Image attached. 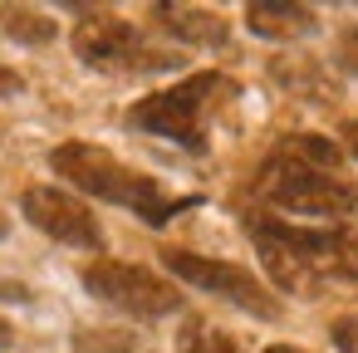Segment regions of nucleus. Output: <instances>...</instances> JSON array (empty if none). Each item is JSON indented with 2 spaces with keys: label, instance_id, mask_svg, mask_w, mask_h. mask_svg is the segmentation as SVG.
Returning a JSON list of instances; mask_svg holds the SVG:
<instances>
[{
  "label": "nucleus",
  "instance_id": "obj_1",
  "mask_svg": "<svg viewBox=\"0 0 358 353\" xmlns=\"http://www.w3.org/2000/svg\"><path fill=\"white\" fill-rule=\"evenodd\" d=\"M245 231H250L270 280L289 294H314L324 280H358V231L353 226H294V221L250 211Z\"/></svg>",
  "mask_w": 358,
  "mask_h": 353
},
{
  "label": "nucleus",
  "instance_id": "obj_2",
  "mask_svg": "<svg viewBox=\"0 0 358 353\" xmlns=\"http://www.w3.org/2000/svg\"><path fill=\"white\" fill-rule=\"evenodd\" d=\"M50 167H55L59 177H69L79 192L138 211L148 226H167L182 206H192V196H167L148 172L118 162L108 147H94V143H59V147L50 152Z\"/></svg>",
  "mask_w": 358,
  "mask_h": 353
},
{
  "label": "nucleus",
  "instance_id": "obj_3",
  "mask_svg": "<svg viewBox=\"0 0 358 353\" xmlns=\"http://www.w3.org/2000/svg\"><path fill=\"white\" fill-rule=\"evenodd\" d=\"M255 196L294 211V216H353L358 211V187L348 177H338V167H319L299 152H289L285 143L265 157L260 177H255Z\"/></svg>",
  "mask_w": 358,
  "mask_h": 353
},
{
  "label": "nucleus",
  "instance_id": "obj_4",
  "mask_svg": "<svg viewBox=\"0 0 358 353\" xmlns=\"http://www.w3.org/2000/svg\"><path fill=\"white\" fill-rule=\"evenodd\" d=\"M231 94H236V84H231L226 74H211V69H206V74H192V79H182V84H172V89H162V94L133 103L128 123L143 128V133L172 138V143H182L187 152H201V147H206V123H211V113H216Z\"/></svg>",
  "mask_w": 358,
  "mask_h": 353
},
{
  "label": "nucleus",
  "instance_id": "obj_5",
  "mask_svg": "<svg viewBox=\"0 0 358 353\" xmlns=\"http://www.w3.org/2000/svg\"><path fill=\"white\" fill-rule=\"evenodd\" d=\"M74 55L99 74H157L172 64V55L152 50L128 20H118L108 10H89L74 25Z\"/></svg>",
  "mask_w": 358,
  "mask_h": 353
},
{
  "label": "nucleus",
  "instance_id": "obj_6",
  "mask_svg": "<svg viewBox=\"0 0 358 353\" xmlns=\"http://www.w3.org/2000/svg\"><path fill=\"white\" fill-rule=\"evenodd\" d=\"M84 289L133 319H167L182 309V294L177 284H167L162 275L143 270V265H128V260H94L84 265Z\"/></svg>",
  "mask_w": 358,
  "mask_h": 353
},
{
  "label": "nucleus",
  "instance_id": "obj_7",
  "mask_svg": "<svg viewBox=\"0 0 358 353\" xmlns=\"http://www.w3.org/2000/svg\"><path fill=\"white\" fill-rule=\"evenodd\" d=\"M162 260H167V270L177 275V280H187V284H196V289H206V294H221V299H231V304H241L245 314H255V319H280V299L250 275V270H241V265H231V260H211V255H192V250H162Z\"/></svg>",
  "mask_w": 358,
  "mask_h": 353
},
{
  "label": "nucleus",
  "instance_id": "obj_8",
  "mask_svg": "<svg viewBox=\"0 0 358 353\" xmlns=\"http://www.w3.org/2000/svg\"><path fill=\"white\" fill-rule=\"evenodd\" d=\"M20 206H25V216H30L35 231L64 240L74 250H103V226H99V216L79 196H69L59 187H30Z\"/></svg>",
  "mask_w": 358,
  "mask_h": 353
},
{
  "label": "nucleus",
  "instance_id": "obj_9",
  "mask_svg": "<svg viewBox=\"0 0 358 353\" xmlns=\"http://www.w3.org/2000/svg\"><path fill=\"white\" fill-rule=\"evenodd\" d=\"M245 25L265 40H304L314 35V10L309 6H289V0H255L245 6Z\"/></svg>",
  "mask_w": 358,
  "mask_h": 353
},
{
  "label": "nucleus",
  "instance_id": "obj_10",
  "mask_svg": "<svg viewBox=\"0 0 358 353\" xmlns=\"http://www.w3.org/2000/svg\"><path fill=\"white\" fill-rule=\"evenodd\" d=\"M152 20L187 45H226V35H231L226 20L216 10H201V6H152Z\"/></svg>",
  "mask_w": 358,
  "mask_h": 353
},
{
  "label": "nucleus",
  "instance_id": "obj_11",
  "mask_svg": "<svg viewBox=\"0 0 358 353\" xmlns=\"http://www.w3.org/2000/svg\"><path fill=\"white\" fill-rule=\"evenodd\" d=\"M177 353H245L226 329L206 324V319H187L177 333Z\"/></svg>",
  "mask_w": 358,
  "mask_h": 353
},
{
  "label": "nucleus",
  "instance_id": "obj_12",
  "mask_svg": "<svg viewBox=\"0 0 358 353\" xmlns=\"http://www.w3.org/2000/svg\"><path fill=\"white\" fill-rule=\"evenodd\" d=\"M0 30H6L10 40H20V45H50V40H55V20H50V15H40V10H15V6L0 10Z\"/></svg>",
  "mask_w": 358,
  "mask_h": 353
},
{
  "label": "nucleus",
  "instance_id": "obj_13",
  "mask_svg": "<svg viewBox=\"0 0 358 353\" xmlns=\"http://www.w3.org/2000/svg\"><path fill=\"white\" fill-rule=\"evenodd\" d=\"M74 348L79 353H133V333H118V329H79Z\"/></svg>",
  "mask_w": 358,
  "mask_h": 353
},
{
  "label": "nucleus",
  "instance_id": "obj_14",
  "mask_svg": "<svg viewBox=\"0 0 358 353\" xmlns=\"http://www.w3.org/2000/svg\"><path fill=\"white\" fill-rule=\"evenodd\" d=\"M334 343L343 348V353H358V314H343V319H334Z\"/></svg>",
  "mask_w": 358,
  "mask_h": 353
},
{
  "label": "nucleus",
  "instance_id": "obj_15",
  "mask_svg": "<svg viewBox=\"0 0 358 353\" xmlns=\"http://www.w3.org/2000/svg\"><path fill=\"white\" fill-rule=\"evenodd\" d=\"M334 59L348 69V74H358V30H348L343 40H338V50H334Z\"/></svg>",
  "mask_w": 358,
  "mask_h": 353
},
{
  "label": "nucleus",
  "instance_id": "obj_16",
  "mask_svg": "<svg viewBox=\"0 0 358 353\" xmlns=\"http://www.w3.org/2000/svg\"><path fill=\"white\" fill-rule=\"evenodd\" d=\"M20 89H25V79H20L15 69L0 64V99H10V94H20Z\"/></svg>",
  "mask_w": 358,
  "mask_h": 353
},
{
  "label": "nucleus",
  "instance_id": "obj_17",
  "mask_svg": "<svg viewBox=\"0 0 358 353\" xmlns=\"http://www.w3.org/2000/svg\"><path fill=\"white\" fill-rule=\"evenodd\" d=\"M343 147L358 157V118H353V123H343Z\"/></svg>",
  "mask_w": 358,
  "mask_h": 353
},
{
  "label": "nucleus",
  "instance_id": "obj_18",
  "mask_svg": "<svg viewBox=\"0 0 358 353\" xmlns=\"http://www.w3.org/2000/svg\"><path fill=\"white\" fill-rule=\"evenodd\" d=\"M10 338H15V329H10L6 319H0V348H10Z\"/></svg>",
  "mask_w": 358,
  "mask_h": 353
},
{
  "label": "nucleus",
  "instance_id": "obj_19",
  "mask_svg": "<svg viewBox=\"0 0 358 353\" xmlns=\"http://www.w3.org/2000/svg\"><path fill=\"white\" fill-rule=\"evenodd\" d=\"M265 353H304V348H289V343H270Z\"/></svg>",
  "mask_w": 358,
  "mask_h": 353
},
{
  "label": "nucleus",
  "instance_id": "obj_20",
  "mask_svg": "<svg viewBox=\"0 0 358 353\" xmlns=\"http://www.w3.org/2000/svg\"><path fill=\"white\" fill-rule=\"evenodd\" d=\"M0 236H6V221H0Z\"/></svg>",
  "mask_w": 358,
  "mask_h": 353
}]
</instances>
